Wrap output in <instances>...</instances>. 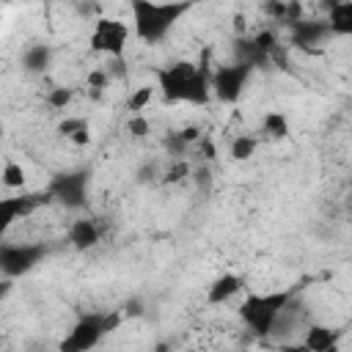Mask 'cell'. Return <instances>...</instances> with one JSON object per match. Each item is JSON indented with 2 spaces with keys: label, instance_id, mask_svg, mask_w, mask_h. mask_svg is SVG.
I'll return each instance as SVG.
<instances>
[{
  "label": "cell",
  "instance_id": "4316f807",
  "mask_svg": "<svg viewBox=\"0 0 352 352\" xmlns=\"http://www.w3.org/2000/svg\"><path fill=\"white\" fill-rule=\"evenodd\" d=\"M69 140H72L74 146H88V143H91V129H88V126H82V129H77Z\"/></svg>",
  "mask_w": 352,
  "mask_h": 352
},
{
  "label": "cell",
  "instance_id": "8992f818",
  "mask_svg": "<svg viewBox=\"0 0 352 352\" xmlns=\"http://www.w3.org/2000/svg\"><path fill=\"white\" fill-rule=\"evenodd\" d=\"M250 72H253V66H248L242 60H236L231 66H217L212 72V96L220 99L223 104L239 102V96L250 80Z\"/></svg>",
  "mask_w": 352,
  "mask_h": 352
},
{
  "label": "cell",
  "instance_id": "52a82bcc",
  "mask_svg": "<svg viewBox=\"0 0 352 352\" xmlns=\"http://www.w3.org/2000/svg\"><path fill=\"white\" fill-rule=\"evenodd\" d=\"M44 256H47V248L44 245H28V242L14 245V242H6L0 248V270L8 278H16V275L30 272Z\"/></svg>",
  "mask_w": 352,
  "mask_h": 352
},
{
  "label": "cell",
  "instance_id": "d4e9b609",
  "mask_svg": "<svg viewBox=\"0 0 352 352\" xmlns=\"http://www.w3.org/2000/svg\"><path fill=\"white\" fill-rule=\"evenodd\" d=\"M179 146H187V143H195V140H201V129L198 126H184L176 138H173Z\"/></svg>",
  "mask_w": 352,
  "mask_h": 352
},
{
  "label": "cell",
  "instance_id": "8fae6325",
  "mask_svg": "<svg viewBox=\"0 0 352 352\" xmlns=\"http://www.w3.org/2000/svg\"><path fill=\"white\" fill-rule=\"evenodd\" d=\"M239 289H242V278L234 272H223L206 286V305H223L234 294H239Z\"/></svg>",
  "mask_w": 352,
  "mask_h": 352
},
{
  "label": "cell",
  "instance_id": "ffe728a7",
  "mask_svg": "<svg viewBox=\"0 0 352 352\" xmlns=\"http://www.w3.org/2000/svg\"><path fill=\"white\" fill-rule=\"evenodd\" d=\"M72 99H74V91H72V88H52V91L47 94V104H50L52 110H66Z\"/></svg>",
  "mask_w": 352,
  "mask_h": 352
},
{
  "label": "cell",
  "instance_id": "4fadbf2b",
  "mask_svg": "<svg viewBox=\"0 0 352 352\" xmlns=\"http://www.w3.org/2000/svg\"><path fill=\"white\" fill-rule=\"evenodd\" d=\"M336 344H338V330H330L324 324H311L302 338V346L314 352H330L336 349Z\"/></svg>",
  "mask_w": 352,
  "mask_h": 352
},
{
  "label": "cell",
  "instance_id": "7a4b0ae2",
  "mask_svg": "<svg viewBox=\"0 0 352 352\" xmlns=\"http://www.w3.org/2000/svg\"><path fill=\"white\" fill-rule=\"evenodd\" d=\"M192 6H195V0H168V3L129 0V14H132L135 36L140 41H146V44L162 41Z\"/></svg>",
  "mask_w": 352,
  "mask_h": 352
},
{
  "label": "cell",
  "instance_id": "6da1fadb",
  "mask_svg": "<svg viewBox=\"0 0 352 352\" xmlns=\"http://www.w3.org/2000/svg\"><path fill=\"white\" fill-rule=\"evenodd\" d=\"M157 88L168 102L206 104L212 99V74L192 60H176L157 69Z\"/></svg>",
  "mask_w": 352,
  "mask_h": 352
},
{
  "label": "cell",
  "instance_id": "d6986e66",
  "mask_svg": "<svg viewBox=\"0 0 352 352\" xmlns=\"http://www.w3.org/2000/svg\"><path fill=\"white\" fill-rule=\"evenodd\" d=\"M3 184H6L8 190L25 187V170H22L19 162H6V168H3Z\"/></svg>",
  "mask_w": 352,
  "mask_h": 352
},
{
  "label": "cell",
  "instance_id": "5bb4252c",
  "mask_svg": "<svg viewBox=\"0 0 352 352\" xmlns=\"http://www.w3.org/2000/svg\"><path fill=\"white\" fill-rule=\"evenodd\" d=\"M327 25L333 36H352V0H341L327 8Z\"/></svg>",
  "mask_w": 352,
  "mask_h": 352
},
{
  "label": "cell",
  "instance_id": "3957f363",
  "mask_svg": "<svg viewBox=\"0 0 352 352\" xmlns=\"http://www.w3.org/2000/svg\"><path fill=\"white\" fill-rule=\"evenodd\" d=\"M294 292H267V294H248L239 305V319L256 336H270L278 327V319L289 311Z\"/></svg>",
  "mask_w": 352,
  "mask_h": 352
},
{
  "label": "cell",
  "instance_id": "44dd1931",
  "mask_svg": "<svg viewBox=\"0 0 352 352\" xmlns=\"http://www.w3.org/2000/svg\"><path fill=\"white\" fill-rule=\"evenodd\" d=\"M126 132H129L132 138H146V135H148V121H146L140 113H132L129 121H126Z\"/></svg>",
  "mask_w": 352,
  "mask_h": 352
},
{
  "label": "cell",
  "instance_id": "9c48e42d",
  "mask_svg": "<svg viewBox=\"0 0 352 352\" xmlns=\"http://www.w3.org/2000/svg\"><path fill=\"white\" fill-rule=\"evenodd\" d=\"M50 201H52V192L50 190H44V192H22V195L3 198L0 201V228L6 231L14 220L33 214L41 204H50Z\"/></svg>",
  "mask_w": 352,
  "mask_h": 352
},
{
  "label": "cell",
  "instance_id": "ac0fdd59",
  "mask_svg": "<svg viewBox=\"0 0 352 352\" xmlns=\"http://www.w3.org/2000/svg\"><path fill=\"white\" fill-rule=\"evenodd\" d=\"M154 99V85H140L129 99H126V107H129V113H140V110H146V104Z\"/></svg>",
  "mask_w": 352,
  "mask_h": 352
},
{
  "label": "cell",
  "instance_id": "7402d4cb",
  "mask_svg": "<svg viewBox=\"0 0 352 352\" xmlns=\"http://www.w3.org/2000/svg\"><path fill=\"white\" fill-rule=\"evenodd\" d=\"M253 41H256L267 55H272V52L278 50V38H275V33H272L270 28H267V30H258V33L253 36Z\"/></svg>",
  "mask_w": 352,
  "mask_h": 352
},
{
  "label": "cell",
  "instance_id": "2e32d148",
  "mask_svg": "<svg viewBox=\"0 0 352 352\" xmlns=\"http://www.w3.org/2000/svg\"><path fill=\"white\" fill-rule=\"evenodd\" d=\"M261 129H264L270 138H286V135H289V118H286L283 113H278V110H270V113H264V118H261Z\"/></svg>",
  "mask_w": 352,
  "mask_h": 352
},
{
  "label": "cell",
  "instance_id": "7c38bea8",
  "mask_svg": "<svg viewBox=\"0 0 352 352\" xmlns=\"http://www.w3.org/2000/svg\"><path fill=\"white\" fill-rule=\"evenodd\" d=\"M69 242L74 250H91L99 242V228L94 220H74L69 226Z\"/></svg>",
  "mask_w": 352,
  "mask_h": 352
},
{
  "label": "cell",
  "instance_id": "83f0119b",
  "mask_svg": "<svg viewBox=\"0 0 352 352\" xmlns=\"http://www.w3.org/2000/svg\"><path fill=\"white\" fill-rule=\"evenodd\" d=\"M234 22H236V25H234V28H236V33H239V30H245V19H242V16H236Z\"/></svg>",
  "mask_w": 352,
  "mask_h": 352
},
{
  "label": "cell",
  "instance_id": "30bf717a",
  "mask_svg": "<svg viewBox=\"0 0 352 352\" xmlns=\"http://www.w3.org/2000/svg\"><path fill=\"white\" fill-rule=\"evenodd\" d=\"M289 30H292V41H294L297 47H314V44H322L327 36H333L327 19H324V22H316V19H297V22L289 25Z\"/></svg>",
  "mask_w": 352,
  "mask_h": 352
},
{
  "label": "cell",
  "instance_id": "cb8c5ba5",
  "mask_svg": "<svg viewBox=\"0 0 352 352\" xmlns=\"http://www.w3.org/2000/svg\"><path fill=\"white\" fill-rule=\"evenodd\" d=\"M107 82H110V72H104V69H94V72H88V88L102 91V88H107Z\"/></svg>",
  "mask_w": 352,
  "mask_h": 352
},
{
  "label": "cell",
  "instance_id": "603a6c76",
  "mask_svg": "<svg viewBox=\"0 0 352 352\" xmlns=\"http://www.w3.org/2000/svg\"><path fill=\"white\" fill-rule=\"evenodd\" d=\"M82 126H88V121L85 118H63L60 124H58V135L60 138H72L77 129H82Z\"/></svg>",
  "mask_w": 352,
  "mask_h": 352
},
{
  "label": "cell",
  "instance_id": "e0dca14e",
  "mask_svg": "<svg viewBox=\"0 0 352 352\" xmlns=\"http://www.w3.org/2000/svg\"><path fill=\"white\" fill-rule=\"evenodd\" d=\"M256 146H258V140L250 138V135H239V138H234V143H231V160H236V162L250 160V157L256 154Z\"/></svg>",
  "mask_w": 352,
  "mask_h": 352
},
{
  "label": "cell",
  "instance_id": "9a60e30c",
  "mask_svg": "<svg viewBox=\"0 0 352 352\" xmlns=\"http://www.w3.org/2000/svg\"><path fill=\"white\" fill-rule=\"evenodd\" d=\"M50 60H52V50H50L47 44H33V47H28L25 55H22V66H25L28 72H33V74H41V72L50 66Z\"/></svg>",
  "mask_w": 352,
  "mask_h": 352
},
{
  "label": "cell",
  "instance_id": "ba28073f",
  "mask_svg": "<svg viewBox=\"0 0 352 352\" xmlns=\"http://www.w3.org/2000/svg\"><path fill=\"white\" fill-rule=\"evenodd\" d=\"M52 201L69 206V209H80L85 206V192H88V170H69V173H58L50 187Z\"/></svg>",
  "mask_w": 352,
  "mask_h": 352
},
{
  "label": "cell",
  "instance_id": "277c9868",
  "mask_svg": "<svg viewBox=\"0 0 352 352\" xmlns=\"http://www.w3.org/2000/svg\"><path fill=\"white\" fill-rule=\"evenodd\" d=\"M118 314H85L74 322V327L69 330V336L60 341L63 352H85L94 349L110 330L118 327Z\"/></svg>",
  "mask_w": 352,
  "mask_h": 352
},
{
  "label": "cell",
  "instance_id": "5b68a950",
  "mask_svg": "<svg viewBox=\"0 0 352 352\" xmlns=\"http://www.w3.org/2000/svg\"><path fill=\"white\" fill-rule=\"evenodd\" d=\"M129 41V25L113 16H96L94 28L88 33V47L99 55H107L113 60H121Z\"/></svg>",
  "mask_w": 352,
  "mask_h": 352
},
{
  "label": "cell",
  "instance_id": "484cf974",
  "mask_svg": "<svg viewBox=\"0 0 352 352\" xmlns=\"http://www.w3.org/2000/svg\"><path fill=\"white\" fill-rule=\"evenodd\" d=\"M190 173V165L187 162H179V165H173L168 173H165V182H179V179H184Z\"/></svg>",
  "mask_w": 352,
  "mask_h": 352
}]
</instances>
